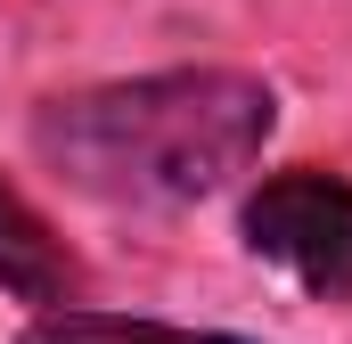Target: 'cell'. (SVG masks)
<instances>
[{
    "mask_svg": "<svg viewBox=\"0 0 352 344\" xmlns=\"http://www.w3.org/2000/svg\"><path fill=\"white\" fill-rule=\"evenodd\" d=\"M246 246L278 262L295 287L344 303L352 295V180L320 164H287L246 197Z\"/></svg>",
    "mask_w": 352,
    "mask_h": 344,
    "instance_id": "7a4b0ae2",
    "label": "cell"
},
{
    "mask_svg": "<svg viewBox=\"0 0 352 344\" xmlns=\"http://www.w3.org/2000/svg\"><path fill=\"white\" fill-rule=\"evenodd\" d=\"M0 287H8L16 303H33V312L90 303V270H82V255L50 230V213H41L16 180H0Z\"/></svg>",
    "mask_w": 352,
    "mask_h": 344,
    "instance_id": "3957f363",
    "label": "cell"
},
{
    "mask_svg": "<svg viewBox=\"0 0 352 344\" xmlns=\"http://www.w3.org/2000/svg\"><path fill=\"white\" fill-rule=\"evenodd\" d=\"M16 344H254V336H221V328H173V320H123V312H41Z\"/></svg>",
    "mask_w": 352,
    "mask_h": 344,
    "instance_id": "277c9868",
    "label": "cell"
},
{
    "mask_svg": "<svg viewBox=\"0 0 352 344\" xmlns=\"http://www.w3.org/2000/svg\"><path fill=\"white\" fill-rule=\"evenodd\" d=\"M278 131V90L246 66H173L131 83L58 90L25 140L74 197L98 205H197L221 197Z\"/></svg>",
    "mask_w": 352,
    "mask_h": 344,
    "instance_id": "6da1fadb",
    "label": "cell"
}]
</instances>
